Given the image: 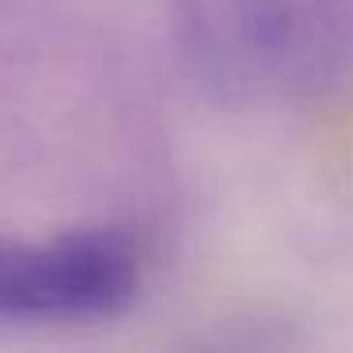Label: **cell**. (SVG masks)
<instances>
[{
    "instance_id": "obj_1",
    "label": "cell",
    "mask_w": 353,
    "mask_h": 353,
    "mask_svg": "<svg viewBox=\"0 0 353 353\" xmlns=\"http://www.w3.org/2000/svg\"><path fill=\"white\" fill-rule=\"evenodd\" d=\"M186 72L232 107H281L353 77V0H171Z\"/></svg>"
},
{
    "instance_id": "obj_2",
    "label": "cell",
    "mask_w": 353,
    "mask_h": 353,
    "mask_svg": "<svg viewBox=\"0 0 353 353\" xmlns=\"http://www.w3.org/2000/svg\"><path fill=\"white\" fill-rule=\"evenodd\" d=\"M145 289V243L125 224L50 236L0 232V327H77L118 319Z\"/></svg>"
}]
</instances>
